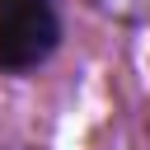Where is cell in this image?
<instances>
[{
	"label": "cell",
	"instance_id": "1",
	"mask_svg": "<svg viewBox=\"0 0 150 150\" xmlns=\"http://www.w3.org/2000/svg\"><path fill=\"white\" fill-rule=\"evenodd\" d=\"M61 38L52 0H0V70H33Z\"/></svg>",
	"mask_w": 150,
	"mask_h": 150
},
{
	"label": "cell",
	"instance_id": "2",
	"mask_svg": "<svg viewBox=\"0 0 150 150\" xmlns=\"http://www.w3.org/2000/svg\"><path fill=\"white\" fill-rule=\"evenodd\" d=\"M98 5H103V9H112V14H136L145 0H98Z\"/></svg>",
	"mask_w": 150,
	"mask_h": 150
}]
</instances>
